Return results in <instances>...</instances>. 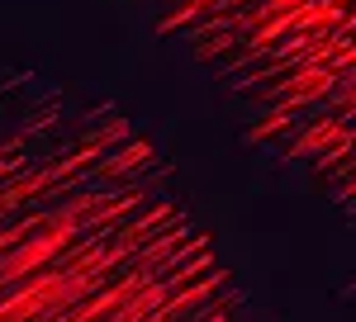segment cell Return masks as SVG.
Wrapping results in <instances>:
<instances>
[{
    "mask_svg": "<svg viewBox=\"0 0 356 322\" xmlns=\"http://www.w3.org/2000/svg\"><path fill=\"white\" fill-rule=\"evenodd\" d=\"M152 152H157L152 137H124L110 157H100L95 166H86L81 185H90V180H129V176L138 171V161H152Z\"/></svg>",
    "mask_w": 356,
    "mask_h": 322,
    "instance_id": "6da1fadb",
    "label": "cell"
},
{
    "mask_svg": "<svg viewBox=\"0 0 356 322\" xmlns=\"http://www.w3.org/2000/svg\"><path fill=\"white\" fill-rule=\"evenodd\" d=\"M176 214H181V209H176L171 199H157L147 214H138V218H129V223H119V228H114V242H124L129 251H138V246H143V237H157L166 223H176Z\"/></svg>",
    "mask_w": 356,
    "mask_h": 322,
    "instance_id": "7a4b0ae2",
    "label": "cell"
},
{
    "mask_svg": "<svg viewBox=\"0 0 356 322\" xmlns=\"http://www.w3.org/2000/svg\"><path fill=\"white\" fill-rule=\"evenodd\" d=\"M223 285H228V270H204V280H200V285H181V289H176V294L166 298L162 308H157V318H181V313H200V308H204V298L214 294V289H223Z\"/></svg>",
    "mask_w": 356,
    "mask_h": 322,
    "instance_id": "3957f363",
    "label": "cell"
}]
</instances>
